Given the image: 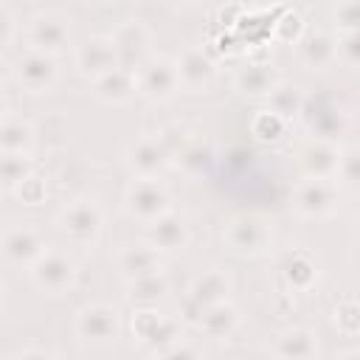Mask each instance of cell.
Here are the masks:
<instances>
[{"label": "cell", "mask_w": 360, "mask_h": 360, "mask_svg": "<svg viewBox=\"0 0 360 360\" xmlns=\"http://www.w3.org/2000/svg\"><path fill=\"white\" fill-rule=\"evenodd\" d=\"M298 56L309 70H326L338 62V37L329 31H307L298 39Z\"/></svg>", "instance_id": "cell-20"}, {"label": "cell", "mask_w": 360, "mask_h": 360, "mask_svg": "<svg viewBox=\"0 0 360 360\" xmlns=\"http://www.w3.org/2000/svg\"><path fill=\"white\" fill-rule=\"evenodd\" d=\"M48 354H51L48 349H22V352H20L17 357L22 360V357H48Z\"/></svg>", "instance_id": "cell-38"}, {"label": "cell", "mask_w": 360, "mask_h": 360, "mask_svg": "<svg viewBox=\"0 0 360 360\" xmlns=\"http://www.w3.org/2000/svg\"><path fill=\"white\" fill-rule=\"evenodd\" d=\"M188 239H191V228L186 217L174 211H166L158 219L146 222V231H143V242H149L160 253H177L188 245Z\"/></svg>", "instance_id": "cell-16"}, {"label": "cell", "mask_w": 360, "mask_h": 360, "mask_svg": "<svg viewBox=\"0 0 360 360\" xmlns=\"http://www.w3.org/2000/svg\"><path fill=\"white\" fill-rule=\"evenodd\" d=\"M34 138H37L34 135V127L22 115H14V112H6L3 115V124H0V149L3 152L31 155Z\"/></svg>", "instance_id": "cell-27"}, {"label": "cell", "mask_w": 360, "mask_h": 360, "mask_svg": "<svg viewBox=\"0 0 360 360\" xmlns=\"http://www.w3.org/2000/svg\"><path fill=\"white\" fill-rule=\"evenodd\" d=\"M124 208L138 222H152L160 214L172 211V200L166 186L158 177H132V183L124 191Z\"/></svg>", "instance_id": "cell-5"}, {"label": "cell", "mask_w": 360, "mask_h": 360, "mask_svg": "<svg viewBox=\"0 0 360 360\" xmlns=\"http://www.w3.org/2000/svg\"><path fill=\"white\" fill-rule=\"evenodd\" d=\"M166 166H172V155L158 135L138 138L127 149V169L132 172V177H160Z\"/></svg>", "instance_id": "cell-15"}, {"label": "cell", "mask_w": 360, "mask_h": 360, "mask_svg": "<svg viewBox=\"0 0 360 360\" xmlns=\"http://www.w3.org/2000/svg\"><path fill=\"white\" fill-rule=\"evenodd\" d=\"M352 219H354V225L360 228V194H357V202H354V208H352Z\"/></svg>", "instance_id": "cell-39"}, {"label": "cell", "mask_w": 360, "mask_h": 360, "mask_svg": "<svg viewBox=\"0 0 360 360\" xmlns=\"http://www.w3.org/2000/svg\"><path fill=\"white\" fill-rule=\"evenodd\" d=\"M343 188H352L360 194V146H349L340 155V166H338V177H335Z\"/></svg>", "instance_id": "cell-34"}, {"label": "cell", "mask_w": 360, "mask_h": 360, "mask_svg": "<svg viewBox=\"0 0 360 360\" xmlns=\"http://www.w3.org/2000/svg\"><path fill=\"white\" fill-rule=\"evenodd\" d=\"M112 68H118V53H115L112 37H90L84 45L76 48V70L84 79L93 82V79L110 73Z\"/></svg>", "instance_id": "cell-18"}, {"label": "cell", "mask_w": 360, "mask_h": 360, "mask_svg": "<svg viewBox=\"0 0 360 360\" xmlns=\"http://www.w3.org/2000/svg\"><path fill=\"white\" fill-rule=\"evenodd\" d=\"M17 200H22L25 205H37V202H42L45 200V183H42V177L39 174H31L20 188H14L11 191Z\"/></svg>", "instance_id": "cell-37"}, {"label": "cell", "mask_w": 360, "mask_h": 360, "mask_svg": "<svg viewBox=\"0 0 360 360\" xmlns=\"http://www.w3.org/2000/svg\"><path fill=\"white\" fill-rule=\"evenodd\" d=\"M76 338L82 343H93V346H107L112 343L118 335H121V318H118V309L110 307V304H87L76 312Z\"/></svg>", "instance_id": "cell-8"}, {"label": "cell", "mask_w": 360, "mask_h": 360, "mask_svg": "<svg viewBox=\"0 0 360 360\" xmlns=\"http://www.w3.org/2000/svg\"><path fill=\"white\" fill-rule=\"evenodd\" d=\"M335 22H338L340 34L360 31V0H343L335 11Z\"/></svg>", "instance_id": "cell-35"}, {"label": "cell", "mask_w": 360, "mask_h": 360, "mask_svg": "<svg viewBox=\"0 0 360 360\" xmlns=\"http://www.w3.org/2000/svg\"><path fill=\"white\" fill-rule=\"evenodd\" d=\"M292 208L304 219H323L338 208V186L332 180L304 177L292 188Z\"/></svg>", "instance_id": "cell-10"}, {"label": "cell", "mask_w": 360, "mask_h": 360, "mask_svg": "<svg viewBox=\"0 0 360 360\" xmlns=\"http://www.w3.org/2000/svg\"><path fill=\"white\" fill-rule=\"evenodd\" d=\"M166 292H169V281L160 270L127 281V298L135 307H155L160 298H166Z\"/></svg>", "instance_id": "cell-29"}, {"label": "cell", "mask_w": 360, "mask_h": 360, "mask_svg": "<svg viewBox=\"0 0 360 360\" xmlns=\"http://www.w3.org/2000/svg\"><path fill=\"white\" fill-rule=\"evenodd\" d=\"M93 93H96L98 101L118 107V104L132 101V96L138 93V79H135V73L127 70V68H112L110 73L93 79Z\"/></svg>", "instance_id": "cell-21"}, {"label": "cell", "mask_w": 360, "mask_h": 360, "mask_svg": "<svg viewBox=\"0 0 360 360\" xmlns=\"http://www.w3.org/2000/svg\"><path fill=\"white\" fill-rule=\"evenodd\" d=\"M343 149H338V141H323L312 138L301 152H298V166L304 177H318V180H335L338 166H340Z\"/></svg>", "instance_id": "cell-17"}, {"label": "cell", "mask_w": 360, "mask_h": 360, "mask_svg": "<svg viewBox=\"0 0 360 360\" xmlns=\"http://www.w3.org/2000/svg\"><path fill=\"white\" fill-rule=\"evenodd\" d=\"M177 169H183L186 174H205L211 166H214V146L208 143V141H202V138H188L186 143H183V149L174 155V160H172Z\"/></svg>", "instance_id": "cell-28"}, {"label": "cell", "mask_w": 360, "mask_h": 360, "mask_svg": "<svg viewBox=\"0 0 360 360\" xmlns=\"http://www.w3.org/2000/svg\"><path fill=\"white\" fill-rule=\"evenodd\" d=\"M236 90L242 96H250V98H267L273 93V87L281 82L276 68L270 62H248L236 70Z\"/></svg>", "instance_id": "cell-23"}, {"label": "cell", "mask_w": 360, "mask_h": 360, "mask_svg": "<svg viewBox=\"0 0 360 360\" xmlns=\"http://www.w3.org/2000/svg\"><path fill=\"white\" fill-rule=\"evenodd\" d=\"M59 233L76 245V248H93L101 236V228H104V214L101 208L93 202V200H73L70 205L62 208L59 219Z\"/></svg>", "instance_id": "cell-3"}, {"label": "cell", "mask_w": 360, "mask_h": 360, "mask_svg": "<svg viewBox=\"0 0 360 360\" xmlns=\"http://www.w3.org/2000/svg\"><path fill=\"white\" fill-rule=\"evenodd\" d=\"M281 281L287 284V290L292 292H309L318 284V264L312 259V253L307 250H292L281 259Z\"/></svg>", "instance_id": "cell-22"}, {"label": "cell", "mask_w": 360, "mask_h": 360, "mask_svg": "<svg viewBox=\"0 0 360 360\" xmlns=\"http://www.w3.org/2000/svg\"><path fill=\"white\" fill-rule=\"evenodd\" d=\"M177 76H180V87L188 93H205L214 82H217V65L208 56L205 48L188 45L177 59Z\"/></svg>", "instance_id": "cell-14"}, {"label": "cell", "mask_w": 360, "mask_h": 360, "mask_svg": "<svg viewBox=\"0 0 360 360\" xmlns=\"http://www.w3.org/2000/svg\"><path fill=\"white\" fill-rule=\"evenodd\" d=\"M174 3H183V6H194V3H200V0H174Z\"/></svg>", "instance_id": "cell-40"}, {"label": "cell", "mask_w": 360, "mask_h": 360, "mask_svg": "<svg viewBox=\"0 0 360 360\" xmlns=\"http://www.w3.org/2000/svg\"><path fill=\"white\" fill-rule=\"evenodd\" d=\"M112 42H115V53H118V68H127L132 73H138L143 68V62L152 56L149 53V42H152L149 28L138 20L118 25L112 34Z\"/></svg>", "instance_id": "cell-13"}, {"label": "cell", "mask_w": 360, "mask_h": 360, "mask_svg": "<svg viewBox=\"0 0 360 360\" xmlns=\"http://www.w3.org/2000/svg\"><path fill=\"white\" fill-rule=\"evenodd\" d=\"M338 59L360 70V31H349L338 37Z\"/></svg>", "instance_id": "cell-36"}, {"label": "cell", "mask_w": 360, "mask_h": 360, "mask_svg": "<svg viewBox=\"0 0 360 360\" xmlns=\"http://www.w3.org/2000/svg\"><path fill=\"white\" fill-rule=\"evenodd\" d=\"M298 121L304 124V129L312 138H323V141H338V135H343L349 129L346 107L335 96H329V93L307 96Z\"/></svg>", "instance_id": "cell-1"}, {"label": "cell", "mask_w": 360, "mask_h": 360, "mask_svg": "<svg viewBox=\"0 0 360 360\" xmlns=\"http://www.w3.org/2000/svg\"><path fill=\"white\" fill-rule=\"evenodd\" d=\"M228 292H231V278H228L219 267H208V270H202V273L191 281L186 298L194 301L200 309H205V307H211V304H217V301H225Z\"/></svg>", "instance_id": "cell-25"}, {"label": "cell", "mask_w": 360, "mask_h": 360, "mask_svg": "<svg viewBox=\"0 0 360 360\" xmlns=\"http://www.w3.org/2000/svg\"><path fill=\"white\" fill-rule=\"evenodd\" d=\"M31 281L45 295H65L76 284V264L59 250H48L31 270Z\"/></svg>", "instance_id": "cell-11"}, {"label": "cell", "mask_w": 360, "mask_h": 360, "mask_svg": "<svg viewBox=\"0 0 360 360\" xmlns=\"http://www.w3.org/2000/svg\"><path fill=\"white\" fill-rule=\"evenodd\" d=\"M11 76H14V82H17L25 93H31V96L51 93L53 84L59 82L56 56L28 48L25 53H20V56L14 59V65H11Z\"/></svg>", "instance_id": "cell-6"}, {"label": "cell", "mask_w": 360, "mask_h": 360, "mask_svg": "<svg viewBox=\"0 0 360 360\" xmlns=\"http://www.w3.org/2000/svg\"><path fill=\"white\" fill-rule=\"evenodd\" d=\"M273 354L276 357H284V360H307V357H315L318 354V335L312 329H307V326L284 329L276 338Z\"/></svg>", "instance_id": "cell-26"}, {"label": "cell", "mask_w": 360, "mask_h": 360, "mask_svg": "<svg viewBox=\"0 0 360 360\" xmlns=\"http://www.w3.org/2000/svg\"><path fill=\"white\" fill-rule=\"evenodd\" d=\"M132 335L135 340L152 354V357H163V352L180 340V323L152 307H135L132 315Z\"/></svg>", "instance_id": "cell-4"}, {"label": "cell", "mask_w": 360, "mask_h": 360, "mask_svg": "<svg viewBox=\"0 0 360 360\" xmlns=\"http://www.w3.org/2000/svg\"><path fill=\"white\" fill-rule=\"evenodd\" d=\"M48 253L45 236L31 225H14L3 233V259L14 267H34Z\"/></svg>", "instance_id": "cell-12"}, {"label": "cell", "mask_w": 360, "mask_h": 360, "mask_svg": "<svg viewBox=\"0 0 360 360\" xmlns=\"http://www.w3.org/2000/svg\"><path fill=\"white\" fill-rule=\"evenodd\" d=\"M287 118H281L278 112H273L270 107L267 110H259L256 115H253V121H250V135H253V141L256 143H262V146H273V143H278L284 135H287Z\"/></svg>", "instance_id": "cell-31"}, {"label": "cell", "mask_w": 360, "mask_h": 360, "mask_svg": "<svg viewBox=\"0 0 360 360\" xmlns=\"http://www.w3.org/2000/svg\"><path fill=\"white\" fill-rule=\"evenodd\" d=\"M332 323L340 335L346 338H354L360 335V301L354 298H343L340 304H335L332 309Z\"/></svg>", "instance_id": "cell-33"}, {"label": "cell", "mask_w": 360, "mask_h": 360, "mask_svg": "<svg viewBox=\"0 0 360 360\" xmlns=\"http://www.w3.org/2000/svg\"><path fill=\"white\" fill-rule=\"evenodd\" d=\"M135 79H138V93L155 104H163L180 93L177 62L169 56H149L143 68L135 73Z\"/></svg>", "instance_id": "cell-7"}, {"label": "cell", "mask_w": 360, "mask_h": 360, "mask_svg": "<svg viewBox=\"0 0 360 360\" xmlns=\"http://www.w3.org/2000/svg\"><path fill=\"white\" fill-rule=\"evenodd\" d=\"M118 270H121L124 281H132V278L158 273L160 270V250H155L149 242L127 245L118 253Z\"/></svg>", "instance_id": "cell-24"}, {"label": "cell", "mask_w": 360, "mask_h": 360, "mask_svg": "<svg viewBox=\"0 0 360 360\" xmlns=\"http://www.w3.org/2000/svg\"><path fill=\"white\" fill-rule=\"evenodd\" d=\"M31 174H37L34 169V160L31 155H14V152H3V160H0V177H3V186L8 191L20 188Z\"/></svg>", "instance_id": "cell-32"}, {"label": "cell", "mask_w": 360, "mask_h": 360, "mask_svg": "<svg viewBox=\"0 0 360 360\" xmlns=\"http://www.w3.org/2000/svg\"><path fill=\"white\" fill-rule=\"evenodd\" d=\"M197 329L214 340V343H225L233 338V332L239 329V309L225 298V301H217L211 307L202 309V318L197 323Z\"/></svg>", "instance_id": "cell-19"}, {"label": "cell", "mask_w": 360, "mask_h": 360, "mask_svg": "<svg viewBox=\"0 0 360 360\" xmlns=\"http://www.w3.org/2000/svg\"><path fill=\"white\" fill-rule=\"evenodd\" d=\"M304 101H307V93H304L298 84H292V82H278V84L273 87V93L267 96L270 110L278 112V115L287 118V121H292V118L301 115Z\"/></svg>", "instance_id": "cell-30"}, {"label": "cell", "mask_w": 360, "mask_h": 360, "mask_svg": "<svg viewBox=\"0 0 360 360\" xmlns=\"http://www.w3.org/2000/svg\"><path fill=\"white\" fill-rule=\"evenodd\" d=\"M222 239H225L228 250L236 253V256H262L273 242V231H270V222L262 214L242 211V214L228 219V225L222 231Z\"/></svg>", "instance_id": "cell-2"}, {"label": "cell", "mask_w": 360, "mask_h": 360, "mask_svg": "<svg viewBox=\"0 0 360 360\" xmlns=\"http://www.w3.org/2000/svg\"><path fill=\"white\" fill-rule=\"evenodd\" d=\"M25 42L34 51L59 56L70 45V20L59 11H42L28 20L25 25Z\"/></svg>", "instance_id": "cell-9"}]
</instances>
